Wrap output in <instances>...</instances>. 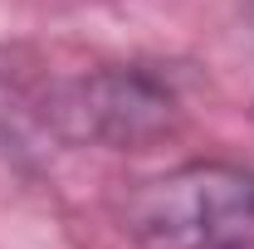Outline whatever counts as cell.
<instances>
[{
	"label": "cell",
	"instance_id": "6da1fadb",
	"mask_svg": "<svg viewBox=\"0 0 254 249\" xmlns=\"http://www.w3.org/2000/svg\"><path fill=\"white\" fill-rule=\"evenodd\" d=\"M123 230L137 249H250L254 171L220 156H195L127 195Z\"/></svg>",
	"mask_w": 254,
	"mask_h": 249
},
{
	"label": "cell",
	"instance_id": "7a4b0ae2",
	"mask_svg": "<svg viewBox=\"0 0 254 249\" xmlns=\"http://www.w3.org/2000/svg\"><path fill=\"white\" fill-rule=\"evenodd\" d=\"M176 113H181L176 88L137 63L68 78L44 98V118L54 123L59 137L113 147V152H137L166 137L176 127Z\"/></svg>",
	"mask_w": 254,
	"mask_h": 249
}]
</instances>
